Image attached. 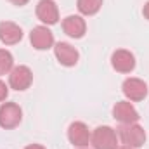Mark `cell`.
I'll return each mask as SVG.
<instances>
[{
	"label": "cell",
	"mask_w": 149,
	"mask_h": 149,
	"mask_svg": "<svg viewBox=\"0 0 149 149\" xmlns=\"http://www.w3.org/2000/svg\"><path fill=\"white\" fill-rule=\"evenodd\" d=\"M116 134L123 142V146H128V148H142L146 142V130L137 123H125L118 128Z\"/></svg>",
	"instance_id": "1"
},
{
	"label": "cell",
	"mask_w": 149,
	"mask_h": 149,
	"mask_svg": "<svg viewBox=\"0 0 149 149\" xmlns=\"http://www.w3.org/2000/svg\"><path fill=\"white\" fill-rule=\"evenodd\" d=\"M90 144L94 146V149H116L118 134L108 125L97 127L90 135Z\"/></svg>",
	"instance_id": "2"
},
{
	"label": "cell",
	"mask_w": 149,
	"mask_h": 149,
	"mask_svg": "<svg viewBox=\"0 0 149 149\" xmlns=\"http://www.w3.org/2000/svg\"><path fill=\"white\" fill-rule=\"evenodd\" d=\"M23 120V111L16 102H3L0 106V127L5 130L16 128Z\"/></svg>",
	"instance_id": "3"
},
{
	"label": "cell",
	"mask_w": 149,
	"mask_h": 149,
	"mask_svg": "<svg viewBox=\"0 0 149 149\" xmlns=\"http://www.w3.org/2000/svg\"><path fill=\"white\" fill-rule=\"evenodd\" d=\"M121 92L128 101H144L148 97V83L141 78H127L121 85Z\"/></svg>",
	"instance_id": "4"
},
{
	"label": "cell",
	"mask_w": 149,
	"mask_h": 149,
	"mask_svg": "<svg viewBox=\"0 0 149 149\" xmlns=\"http://www.w3.org/2000/svg\"><path fill=\"white\" fill-rule=\"evenodd\" d=\"M33 83V73L28 66H14L12 71L9 73V85L17 90V92H23L26 88H30Z\"/></svg>",
	"instance_id": "5"
},
{
	"label": "cell",
	"mask_w": 149,
	"mask_h": 149,
	"mask_svg": "<svg viewBox=\"0 0 149 149\" xmlns=\"http://www.w3.org/2000/svg\"><path fill=\"white\" fill-rule=\"evenodd\" d=\"M90 130L83 121H73L68 128V139L76 148H87L90 142Z\"/></svg>",
	"instance_id": "6"
},
{
	"label": "cell",
	"mask_w": 149,
	"mask_h": 149,
	"mask_svg": "<svg viewBox=\"0 0 149 149\" xmlns=\"http://www.w3.org/2000/svg\"><path fill=\"white\" fill-rule=\"evenodd\" d=\"M111 66L118 73H130L135 68V57H134V54L130 50L118 49L111 56Z\"/></svg>",
	"instance_id": "7"
},
{
	"label": "cell",
	"mask_w": 149,
	"mask_h": 149,
	"mask_svg": "<svg viewBox=\"0 0 149 149\" xmlns=\"http://www.w3.org/2000/svg\"><path fill=\"white\" fill-rule=\"evenodd\" d=\"M37 17L47 26L59 21V9L54 0H40L37 5Z\"/></svg>",
	"instance_id": "8"
},
{
	"label": "cell",
	"mask_w": 149,
	"mask_h": 149,
	"mask_svg": "<svg viewBox=\"0 0 149 149\" xmlns=\"http://www.w3.org/2000/svg\"><path fill=\"white\" fill-rule=\"evenodd\" d=\"M113 116H114V120H118L121 125H125V123H137L139 121V113L137 109L132 106V102H128V101H120V102H116L114 106H113Z\"/></svg>",
	"instance_id": "9"
},
{
	"label": "cell",
	"mask_w": 149,
	"mask_h": 149,
	"mask_svg": "<svg viewBox=\"0 0 149 149\" xmlns=\"http://www.w3.org/2000/svg\"><path fill=\"white\" fill-rule=\"evenodd\" d=\"M30 42H31L33 49L47 50L54 45V33L47 26H35L30 33Z\"/></svg>",
	"instance_id": "10"
},
{
	"label": "cell",
	"mask_w": 149,
	"mask_h": 149,
	"mask_svg": "<svg viewBox=\"0 0 149 149\" xmlns=\"http://www.w3.org/2000/svg\"><path fill=\"white\" fill-rule=\"evenodd\" d=\"M54 54H56V59L59 61V64L66 66V68H71L78 63V50L74 49L73 45L66 43V42H59L54 45Z\"/></svg>",
	"instance_id": "11"
},
{
	"label": "cell",
	"mask_w": 149,
	"mask_h": 149,
	"mask_svg": "<svg viewBox=\"0 0 149 149\" xmlns=\"http://www.w3.org/2000/svg\"><path fill=\"white\" fill-rule=\"evenodd\" d=\"M23 38V30L12 21H0V42L5 45H16Z\"/></svg>",
	"instance_id": "12"
},
{
	"label": "cell",
	"mask_w": 149,
	"mask_h": 149,
	"mask_svg": "<svg viewBox=\"0 0 149 149\" xmlns=\"http://www.w3.org/2000/svg\"><path fill=\"white\" fill-rule=\"evenodd\" d=\"M63 30L68 37L71 38H81L87 31V23L81 16H68L63 21Z\"/></svg>",
	"instance_id": "13"
},
{
	"label": "cell",
	"mask_w": 149,
	"mask_h": 149,
	"mask_svg": "<svg viewBox=\"0 0 149 149\" xmlns=\"http://www.w3.org/2000/svg\"><path fill=\"white\" fill-rule=\"evenodd\" d=\"M76 7L83 16H94L101 10L102 0H76Z\"/></svg>",
	"instance_id": "14"
},
{
	"label": "cell",
	"mask_w": 149,
	"mask_h": 149,
	"mask_svg": "<svg viewBox=\"0 0 149 149\" xmlns=\"http://www.w3.org/2000/svg\"><path fill=\"white\" fill-rule=\"evenodd\" d=\"M14 68V57L9 50L0 49V76L2 74H9Z\"/></svg>",
	"instance_id": "15"
},
{
	"label": "cell",
	"mask_w": 149,
	"mask_h": 149,
	"mask_svg": "<svg viewBox=\"0 0 149 149\" xmlns=\"http://www.w3.org/2000/svg\"><path fill=\"white\" fill-rule=\"evenodd\" d=\"M7 95H9V87L0 80V102H2V101H5V99H7Z\"/></svg>",
	"instance_id": "16"
},
{
	"label": "cell",
	"mask_w": 149,
	"mask_h": 149,
	"mask_svg": "<svg viewBox=\"0 0 149 149\" xmlns=\"http://www.w3.org/2000/svg\"><path fill=\"white\" fill-rule=\"evenodd\" d=\"M10 3H14V5H17V7H21V5H26L28 3V0H9Z\"/></svg>",
	"instance_id": "17"
},
{
	"label": "cell",
	"mask_w": 149,
	"mask_h": 149,
	"mask_svg": "<svg viewBox=\"0 0 149 149\" xmlns=\"http://www.w3.org/2000/svg\"><path fill=\"white\" fill-rule=\"evenodd\" d=\"M142 14H144V17L149 21V2L144 5V9H142Z\"/></svg>",
	"instance_id": "18"
},
{
	"label": "cell",
	"mask_w": 149,
	"mask_h": 149,
	"mask_svg": "<svg viewBox=\"0 0 149 149\" xmlns=\"http://www.w3.org/2000/svg\"><path fill=\"white\" fill-rule=\"evenodd\" d=\"M24 149H45V148L40 146V144H30V146H26Z\"/></svg>",
	"instance_id": "19"
},
{
	"label": "cell",
	"mask_w": 149,
	"mask_h": 149,
	"mask_svg": "<svg viewBox=\"0 0 149 149\" xmlns=\"http://www.w3.org/2000/svg\"><path fill=\"white\" fill-rule=\"evenodd\" d=\"M116 149H134V148H128V146H121V148H116Z\"/></svg>",
	"instance_id": "20"
},
{
	"label": "cell",
	"mask_w": 149,
	"mask_h": 149,
	"mask_svg": "<svg viewBox=\"0 0 149 149\" xmlns=\"http://www.w3.org/2000/svg\"><path fill=\"white\" fill-rule=\"evenodd\" d=\"M78 149H87V148H78Z\"/></svg>",
	"instance_id": "21"
}]
</instances>
